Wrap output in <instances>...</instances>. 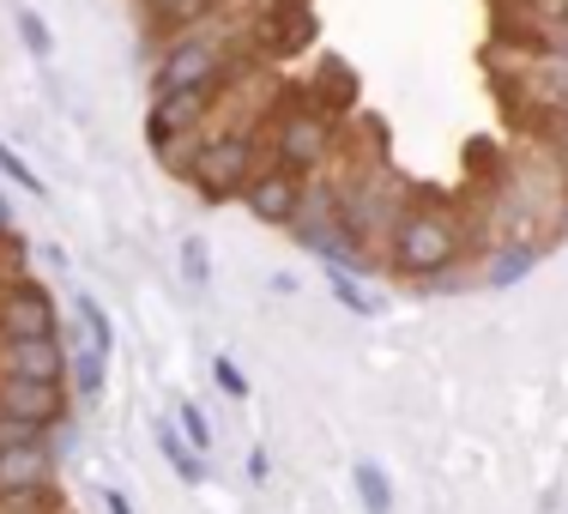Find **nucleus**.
<instances>
[{
	"mask_svg": "<svg viewBox=\"0 0 568 514\" xmlns=\"http://www.w3.org/2000/svg\"><path fill=\"white\" fill-rule=\"evenodd\" d=\"M254 152H261V140L254 133H200L194 152L175 158V170L194 182V194L206 200V206H230V200H242V188L254 182Z\"/></svg>",
	"mask_w": 568,
	"mask_h": 514,
	"instance_id": "nucleus-1",
	"label": "nucleus"
},
{
	"mask_svg": "<svg viewBox=\"0 0 568 514\" xmlns=\"http://www.w3.org/2000/svg\"><path fill=\"white\" fill-rule=\"evenodd\" d=\"M459 261V230L442 206H412L387 230V266L399 279H429L436 266Z\"/></svg>",
	"mask_w": 568,
	"mask_h": 514,
	"instance_id": "nucleus-2",
	"label": "nucleus"
},
{
	"mask_svg": "<svg viewBox=\"0 0 568 514\" xmlns=\"http://www.w3.org/2000/svg\"><path fill=\"white\" fill-rule=\"evenodd\" d=\"M230 79V43L219 31H200V24H187V31L170 37V49L158 56L152 67V98H175V91H206L219 85L224 91Z\"/></svg>",
	"mask_w": 568,
	"mask_h": 514,
	"instance_id": "nucleus-3",
	"label": "nucleus"
},
{
	"mask_svg": "<svg viewBox=\"0 0 568 514\" xmlns=\"http://www.w3.org/2000/svg\"><path fill=\"white\" fill-rule=\"evenodd\" d=\"M266 145H273V164L296 170V175H315L333 152H339V121L327 110H315V103H296V110H284L273 121Z\"/></svg>",
	"mask_w": 568,
	"mask_h": 514,
	"instance_id": "nucleus-4",
	"label": "nucleus"
},
{
	"mask_svg": "<svg viewBox=\"0 0 568 514\" xmlns=\"http://www.w3.org/2000/svg\"><path fill=\"white\" fill-rule=\"evenodd\" d=\"M212 103H219V85H206V91H175V98H152V110H145V145L175 164V145H194L200 133H206Z\"/></svg>",
	"mask_w": 568,
	"mask_h": 514,
	"instance_id": "nucleus-5",
	"label": "nucleus"
},
{
	"mask_svg": "<svg viewBox=\"0 0 568 514\" xmlns=\"http://www.w3.org/2000/svg\"><path fill=\"white\" fill-rule=\"evenodd\" d=\"M49 333H61L49 285L43 279H12L0 291V340H49Z\"/></svg>",
	"mask_w": 568,
	"mask_h": 514,
	"instance_id": "nucleus-6",
	"label": "nucleus"
},
{
	"mask_svg": "<svg viewBox=\"0 0 568 514\" xmlns=\"http://www.w3.org/2000/svg\"><path fill=\"white\" fill-rule=\"evenodd\" d=\"M303 188H308V175H296L284 164H266V170H254L248 188H242V206H248V219L284 230L296 219V206H303Z\"/></svg>",
	"mask_w": 568,
	"mask_h": 514,
	"instance_id": "nucleus-7",
	"label": "nucleus"
},
{
	"mask_svg": "<svg viewBox=\"0 0 568 514\" xmlns=\"http://www.w3.org/2000/svg\"><path fill=\"white\" fill-rule=\"evenodd\" d=\"M0 412L31 417V424H43V430H61L67 424V394H61V382H37V375L0 370Z\"/></svg>",
	"mask_w": 568,
	"mask_h": 514,
	"instance_id": "nucleus-8",
	"label": "nucleus"
},
{
	"mask_svg": "<svg viewBox=\"0 0 568 514\" xmlns=\"http://www.w3.org/2000/svg\"><path fill=\"white\" fill-rule=\"evenodd\" d=\"M261 43H266V56H303L315 43V12H308V0H266Z\"/></svg>",
	"mask_w": 568,
	"mask_h": 514,
	"instance_id": "nucleus-9",
	"label": "nucleus"
},
{
	"mask_svg": "<svg viewBox=\"0 0 568 514\" xmlns=\"http://www.w3.org/2000/svg\"><path fill=\"white\" fill-rule=\"evenodd\" d=\"M0 370L7 375H37V382H67L73 357H67L61 333H49V340H0Z\"/></svg>",
	"mask_w": 568,
	"mask_h": 514,
	"instance_id": "nucleus-10",
	"label": "nucleus"
},
{
	"mask_svg": "<svg viewBox=\"0 0 568 514\" xmlns=\"http://www.w3.org/2000/svg\"><path fill=\"white\" fill-rule=\"evenodd\" d=\"M55 478V449L49 442H24V449H0V496L7 491H37Z\"/></svg>",
	"mask_w": 568,
	"mask_h": 514,
	"instance_id": "nucleus-11",
	"label": "nucleus"
},
{
	"mask_svg": "<svg viewBox=\"0 0 568 514\" xmlns=\"http://www.w3.org/2000/svg\"><path fill=\"white\" fill-rule=\"evenodd\" d=\"M532 266H538V242H532V236H514V242H503V249L490 254V266H484V285H490V291H508V285H520V279H532Z\"/></svg>",
	"mask_w": 568,
	"mask_h": 514,
	"instance_id": "nucleus-12",
	"label": "nucleus"
},
{
	"mask_svg": "<svg viewBox=\"0 0 568 514\" xmlns=\"http://www.w3.org/2000/svg\"><path fill=\"white\" fill-rule=\"evenodd\" d=\"M152 436H158V454L170 460L175 478H182V484H206V454L187 449V442H182V424H175V417H158Z\"/></svg>",
	"mask_w": 568,
	"mask_h": 514,
	"instance_id": "nucleus-13",
	"label": "nucleus"
},
{
	"mask_svg": "<svg viewBox=\"0 0 568 514\" xmlns=\"http://www.w3.org/2000/svg\"><path fill=\"white\" fill-rule=\"evenodd\" d=\"M351 484H357V496H363V514H394V484H387V472L375 466V460H357V466H351Z\"/></svg>",
	"mask_w": 568,
	"mask_h": 514,
	"instance_id": "nucleus-14",
	"label": "nucleus"
},
{
	"mask_svg": "<svg viewBox=\"0 0 568 514\" xmlns=\"http://www.w3.org/2000/svg\"><path fill=\"white\" fill-rule=\"evenodd\" d=\"M145 7H152V19L164 24V31H187V24L212 19V12H219V0H145Z\"/></svg>",
	"mask_w": 568,
	"mask_h": 514,
	"instance_id": "nucleus-15",
	"label": "nucleus"
},
{
	"mask_svg": "<svg viewBox=\"0 0 568 514\" xmlns=\"http://www.w3.org/2000/svg\"><path fill=\"white\" fill-rule=\"evenodd\" d=\"M73 394L79 400H103V387H110V357H103V351L98 345H85V351H79V357H73Z\"/></svg>",
	"mask_w": 568,
	"mask_h": 514,
	"instance_id": "nucleus-16",
	"label": "nucleus"
},
{
	"mask_svg": "<svg viewBox=\"0 0 568 514\" xmlns=\"http://www.w3.org/2000/svg\"><path fill=\"white\" fill-rule=\"evenodd\" d=\"M79 321H85V340L110 357V351H115V321H110V309H103L91 291H79Z\"/></svg>",
	"mask_w": 568,
	"mask_h": 514,
	"instance_id": "nucleus-17",
	"label": "nucleus"
},
{
	"mask_svg": "<svg viewBox=\"0 0 568 514\" xmlns=\"http://www.w3.org/2000/svg\"><path fill=\"white\" fill-rule=\"evenodd\" d=\"M182 279H187V291H194V296L212 291V249H206V236H187L182 242Z\"/></svg>",
	"mask_w": 568,
	"mask_h": 514,
	"instance_id": "nucleus-18",
	"label": "nucleus"
},
{
	"mask_svg": "<svg viewBox=\"0 0 568 514\" xmlns=\"http://www.w3.org/2000/svg\"><path fill=\"white\" fill-rule=\"evenodd\" d=\"M327 285H333V296H339L351 315H375V296L357 285V273H351V266H327Z\"/></svg>",
	"mask_w": 568,
	"mask_h": 514,
	"instance_id": "nucleus-19",
	"label": "nucleus"
},
{
	"mask_svg": "<svg viewBox=\"0 0 568 514\" xmlns=\"http://www.w3.org/2000/svg\"><path fill=\"white\" fill-rule=\"evenodd\" d=\"M12 24H19V43L31 49L37 61H49V56H55V31H49V24H43V12L19 7V19H12Z\"/></svg>",
	"mask_w": 568,
	"mask_h": 514,
	"instance_id": "nucleus-20",
	"label": "nucleus"
},
{
	"mask_svg": "<svg viewBox=\"0 0 568 514\" xmlns=\"http://www.w3.org/2000/svg\"><path fill=\"white\" fill-rule=\"evenodd\" d=\"M175 424H182V436H187V449H200V454H206V449H212V424H206V412H200V405H194V400H182V405H175Z\"/></svg>",
	"mask_w": 568,
	"mask_h": 514,
	"instance_id": "nucleus-21",
	"label": "nucleus"
},
{
	"mask_svg": "<svg viewBox=\"0 0 568 514\" xmlns=\"http://www.w3.org/2000/svg\"><path fill=\"white\" fill-rule=\"evenodd\" d=\"M0 170H7V175H12V182H19V188H24V194H37V200H49V188H43V175H37L31 164H24V158H19V152H12V145H0Z\"/></svg>",
	"mask_w": 568,
	"mask_h": 514,
	"instance_id": "nucleus-22",
	"label": "nucleus"
},
{
	"mask_svg": "<svg viewBox=\"0 0 568 514\" xmlns=\"http://www.w3.org/2000/svg\"><path fill=\"white\" fill-rule=\"evenodd\" d=\"M212 382L224 400H248V375L236 370V357H212Z\"/></svg>",
	"mask_w": 568,
	"mask_h": 514,
	"instance_id": "nucleus-23",
	"label": "nucleus"
},
{
	"mask_svg": "<svg viewBox=\"0 0 568 514\" xmlns=\"http://www.w3.org/2000/svg\"><path fill=\"white\" fill-rule=\"evenodd\" d=\"M417 285H424L429 296H454L459 285H466V266H459V261H448V266H436L429 279H417Z\"/></svg>",
	"mask_w": 568,
	"mask_h": 514,
	"instance_id": "nucleus-24",
	"label": "nucleus"
},
{
	"mask_svg": "<svg viewBox=\"0 0 568 514\" xmlns=\"http://www.w3.org/2000/svg\"><path fill=\"white\" fill-rule=\"evenodd\" d=\"M550 152H557V175L568 182V121H557V145H550Z\"/></svg>",
	"mask_w": 568,
	"mask_h": 514,
	"instance_id": "nucleus-25",
	"label": "nucleus"
},
{
	"mask_svg": "<svg viewBox=\"0 0 568 514\" xmlns=\"http://www.w3.org/2000/svg\"><path fill=\"white\" fill-rule=\"evenodd\" d=\"M266 472H273V460H266V449H254V454H248V478L266 484Z\"/></svg>",
	"mask_w": 568,
	"mask_h": 514,
	"instance_id": "nucleus-26",
	"label": "nucleus"
},
{
	"mask_svg": "<svg viewBox=\"0 0 568 514\" xmlns=\"http://www.w3.org/2000/svg\"><path fill=\"white\" fill-rule=\"evenodd\" d=\"M103 508H110V514H133V503L121 491H103Z\"/></svg>",
	"mask_w": 568,
	"mask_h": 514,
	"instance_id": "nucleus-27",
	"label": "nucleus"
},
{
	"mask_svg": "<svg viewBox=\"0 0 568 514\" xmlns=\"http://www.w3.org/2000/svg\"><path fill=\"white\" fill-rule=\"evenodd\" d=\"M550 56H557V61L568 67V24H557V49H550Z\"/></svg>",
	"mask_w": 568,
	"mask_h": 514,
	"instance_id": "nucleus-28",
	"label": "nucleus"
},
{
	"mask_svg": "<svg viewBox=\"0 0 568 514\" xmlns=\"http://www.w3.org/2000/svg\"><path fill=\"white\" fill-rule=\"evenodd\" d=\"M557 121H568V85L557 91Z\"/></svg>",
	"mask_w": 568,
	"mask_h": 514,
	"instance_id": "nucleus-29",
	"label": "nucleus"
},
{
	"mask_svg": "<svg viewBox=\"0 0 568 514\" xmlns=\"http://www.w3.org/2000/svg\"><path fill=\"white\" fill-rule=\"evenodd\" d=\"M0 236H7V224H0Z\"/></svg>",
	"mask_w": 568,
	"mask_h": 514,
	"instance_id": "nucleus-30",
	"label": "nucleus"
}]
</instances>
